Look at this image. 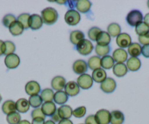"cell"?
Instances as JSON below:
<instances>
[{"instance_id":"45","label":"cell","mask_w":149,"mask_h":124,"mask_svg":"<svg viewBox=\"0 0 149 124\" xmlns=\"http://www.w3.org/2000/svg\"><path fill=\"white\" fill-rule=\"evenodd\" d=\"M85 124H98L95 115H90L85 119Z\"/></svg>"},{"instance_id":"36","label":"cell","mask_w":149,"mask_h":124,"mask_svg":"<svg viewBox=\"0 0 149 124\" xmlns=\"http://www.w3.org/2000/svg\"><path fill=\"white\" fill-rule=\"evenodd\" d=\"M21 115L16 111L7 115V121L9 124H18L21 121Z\"/></svg>"},{"instance_id":"34","label":"cell","mask_w":149,"mask_h":124,"mask_svg":"<svg viewBox=\"0 0 149 124\" xmlns=\"http://www.w3.org/2000/svg\"><path fill=\"white\" fill-rule=\"evenodd\" d=\"M29 102L30 106L32 107L33 108H38L42 105V99L40 95H34L31 96L29 99Z\"/></svg>"},{"instance_id":"42","label":"cell","mask_w":149,"mask_h":124,"mask_svg":"<svg viewBox=\"0 0 149 124\" xmlns=\"http://www.w3.org/2000/svg\"><path fill=\"white\" fill-rule=\"evenodd\" d=\"M86 113V108L84 106H81L78 107L73 110L72 115H74L77 118H81L84 117Z\"/></svg>"},{"instance_id":"40","label":"cell","mask_w":149,"mask_h":124,"mask_svg":"<svg viewBox=\"0 0 149 124\" xmlns=\"http://www.w3.org/2000/svg\"><path fill=\"white\" fill-rule=\"evenodd\" d=\"M15 21H16V18L12 14H8L2 18V24L8 28H9L11 24H13Z\"/></svg>"},{"instance_id":"26","label":"cell","mask_w":149,"mask_h":124,"mask_svg":"<svg viewBox=\"0 0 149 124\" xmlns=\"http://www.w3.org/2000/svg\"><path fill=\"white\" fill-rule=\"evenodd\" d=\"M96 42L100 45H109L111 42V37L107 32L102 31L97 36Z\"/></svg>"},{"instance_id":"55","label":"cell","mask_w":149,"mask_h":124,"mask_svg":"<svg viewBox=\"0 0 149 124\" xmlns=\"http://www.w3.org/2000/svg\"><path fill=\"white\" fill-rule=\"evenodd\" d=\"M147 5H148V8H149V1H148V2H147Z\"/></svg>"},{"instance_id":"32","label":"cell","mask_w":149,"mask_h":124,"mask_svg":"<svg viewBox=\"0 0 149 124\" xmlns=\"http://www.w3.org/2000/svg\"><path fill=\"white\" fill-rule=\"evenodd\" d=\"M142 48L140 45H139L137 42L132 43L130 46L128 47V53L130 54V56L135 57L137 58V56L141 54Z\"/></svg>"},{"instance_id":"43","label":"cell","mask_w":149,"mask_h":124,"mask_svg":"<svg viewBox=\"0 0 149 124\" xmlns=\"http://www.w3.org/2000/svg\"><path fill=\"white\" fill-rule=\"evenodd\" d=\"M31 118L32 119H35V118H42V119H45V114L42 112V109L40 107L35 108L34 109H33L32 112L31 113Z\"/></svg>"},{"instance_id":"47","label":"cell","mask_w":149,"mask_h":124,"mask_svg":"<svg viewBox=\"0 0 149 124\" xmlns=\"http://www.w3.org/2000/svg\"><path fill=\"white\" fill-rule=\"evenodd\" d=\"M51 121H54V123L56 122H60L61 121V118H60L59 115H58V112H57V109L52 115H51Z\"/></svg>"},{"instance_id":"6","label":"cell","mask_w":149,"mask_h":124,"mask_svg":"<svg viewBox=\"0 0 149 124\" xmlns=\"http://www.w3.org/2000/svg\"><path fill=\"white\" fill-rule=\"evenodd\" d=\"M100 88L102 91L107 94L113 92L116 88V82L112 78H107L100 85Z\"/></svg>"},{"instance_id":"30","label":"cell","mask_w":149,"mask_h":124,"mask_svg":"<svg viewBox=\"0 0 149 124\" xmlns=\"http://www.w3.org/2000/svg\"><path fill=\"white\" fill-rule=\"evenodd\" d=\"M114 63H115V61H114L113 57L109 55L103 56L101 58V67L103 68V69H111L115 65Z\"/></svg>"},{"instance_id":"41","label":"cell","mask_w":149,"mask_h":124,"mask_svg":"<svg viewBox=\"0 0 149 124\" xmlns=\"http://www.w3.org/2000/svg\"><path fill=\"white\" fill-rule=\"evenodd\" d=\"M101 29L98 27H92V28H90L88 32V37L90 39H91L92 41H96L97 39V36H98L99 34L101 32Z\"/></svg>"},{"instance_id":"7","label":"cell","mask_w":149,"mask_h":124,"mask_svg":"<svg viewBox=\"0 0 149 124\" xmlns=\"http://www.w3.org/2000/svg\"><path fill=\"white\" fill-rule=\"evenodd\" d=\"M96 119L98 124H110V112L104 109H101L97 111L95 114Z\"/></svg>"},{"instance_id":"10","label":"cell","mask_w":149,"mask_h":124,"mask_svg":"<svg viewBox=\"0 0 149 124\" xmlns=\"http://www.w3.org/2000/svg\"><path fill=\"white\" fill-rule=\"evenodd\" d=\"M41 91L40 84L34 80H31L27 82L25 85V91L27 94L31 96L37 95Z\"/></svg>"},{"instance_id":"13","label":"cell","mask_w":149,"mask_h":124,"mask_svg":"<svg viewBox=\"0 0 149 124\" xmlns=\"http://www.w3.org/2000/svg\"><path fill=\"white\" fill-rule=\"evenodd\" d=\"M112 57L113 58L114 61H116L117 63H124L127 61L128 53L124 49L118 48L113 51Z\"/></svg>"},{"instance_id":"37","label":"cell","mask_w":149,"mask_h":124,"mask_svg":"<svg viewBox=\"0 0 149 124\" xmlns=\"http://www.w3.org/2000/svg\"><path fill=\"white\" fill-rule=\"evenodd\" d=\"M29 20L30 15L29 13H22L18 17L17 21L21 23L24 26V29L29 28Z\"/></svg>"},{"instance_id":"56","label":"cell","mask_w":149,"mask_h":124,"mask_svg":"<svg viewBox=\"0 0 149 124\" xmlns=\"http://www.w3.org/2000/svg\"><path fill=\"white\" fill-rule=\"evenodd\" d=\"M80 124H83V123H80Z\"/></svg>"},{"instance_id":"31","label":"cell","mask_w":149,"mask_h":124,"mask_svg":"<svg viewBox=\"0 0 149 124\" xmlns=\"http://www.w3.org/2000/svg\"><path fill=\"white\" fill-rule=\"evenodd\" d=\"M121 28L116 23H112L107 26V33L110 37H118L121 34Z\"/></svg>"},{"instance_id":"39","label":"cell","mask_w":149,"mask_h":124,"mask_svg":"<svg viewBox=\"0 0 149 124\" xmlns=\"http://www.w3.org/2000/svg\"><path fill=\"white\" fill-rule=\"evenodd\" d=\"M15 51V45L11 41H5L4 46V55H8L13 54Z\"/></svg>"},{"instance_id":"24","label":"cell","mask_w":149,"mask_h":124,"mask_svg":"<svg viewBox=\"0 0 149 124\" xmlns=\"http://www.w3.org/2000/svg\"><path fill=\"white\" fill-rule=\"evenodd\" d=\"M68 95L64 91H58L54 94V101L55 103L60 105H64L68 101Z\"/></svg>"},{"instance_id":"23","label":"cell","mask_w":149,"mask_h":124,"mask_svg":"<svg viewBox=\"0 0 149 124\" xmlns=\"http://www.w3.org/2000/svg\"><path fill=\"white\" fill-rule=\"evenodd\" d=\"M15 106H16V110L18 112L21 113H26L29 111L30 108L29 102L26 99H19L15 102Z\"/></svg>"},{"instance_id":"18","label":"cell","mask_w":149,"mask_h":124,"mask_svg":"<svg viewBox=\"0 0 149 124\" xmlns=\"http://www.w3.org/2000/svg\"><path fill=\"white\" fill-rule=\"evenodd\" d=\"M91 7V2L88 0H78L75 2V8L78 12L81 13H86L89 11Z\"/></svg>"},{"instance_id":"3","label":"cell","mask_w":149,"mask_h":124,"mask_svg":"<svg viewBox=\"0 0 149 124\" xmlns=\"http://www.w3.org/2000/svg\"><path fill=\"white\" fill-rule=\"evenodd\" d=\"M64 21L68 25L76 26L81 21L80 12L75 10H69L64 15Z\"/></svg>"},{"instance_id":"35","label":"cell","mask_w":149,"mask_h":124,"mask_svg":"<svg viewBox=\"0 0 149 124\" xmlns=\"http://www.w3.org/2000/svg\"><path fill=\"white\" fill-rule=\"evenodd\" d=\"M110 48L109 45H100L97 44L95 47V52L98 56H105L110 53Z\"/></svg>"},{"instance_id":"22","label":"cell","mask_w":149,"mask_h":124,"mask_svg":"<svg viewBox=\"0 0 149 124\" xmlns=\"http://www.w3.org/2000/svg\"><path fill=\"white\" fill-rule=\"evenodd\" d=\"M41 109L45 116L51 117V115L56 111V107L55 103L52 101V102H45L42 104Z\"/></svg>"},{"instance_id":"21","label":"cell","mask_w":149,"mask_h":124,"mask_svg":"<svg viewBox=\"0 0 149 124\" xmlns=\"http://www.w3.org/2000/svg\"><path fill=\"white\" fill-rule=\"evenodd\" d=\"M140 67H141V61L138 58L131 57L127 60V67L129 70L132 72H135L140 69Z\"/></svg>"},{"instance_id":"49","label":"cell","mask_w":149,"mask_h":124,"mask_svg":"<svg viewBox=\"0 0 149 124\" xmlns=\"http://www.w3.org/2000/svg\"><path fill=\"white\" fill-rule=\"evenodd\" d=\"M4 46H5V42L0 40V56L4 55Z\"/></svg>"},{"instance_id":"17","label":"cell","mask_w":149,"mask_h":124,"mask_svg":"<svg viewBox=\"0 0 149 124\" xmlns=\"http://www.w3.org/2000/svg\"><path fill=\"white\" fill-rule=\"evenodd\" d=\"M124 122V115L119 110H113L110 112V124H123Z\"/></svg>"},{"instance_id":"46","label":"cell","mask_w":149,"mask_h":124,"mask_svg":"<svg viewBox=\"0 0 149 124\" xmlns=\"http://www.w3.org/2000/svg\"><path fill=\"white\" fill-rule=\"evenodd\" d=\"M141 53L143 54V56L146 57V58H149V45H144V46L142 48Z\"/></svg>"},{"instance_id":"20","label":"cell","mask_w":149,"mask_h":124,"mask_svg":"<svg viewBox=\"0 0 149 124\" xmlns=\"http://www.w3.org/2000/svg\"><path fill=\"white\" fill-rule=\"evenodd\" d=\"M113 72L116 77L121 78L126 75L128 72L127 65L124 63H116L113 67Z\"/></svg>"},{"instance_id":"44","label":"cell","mask_w":149,"mask_h":124,"mask_svg":"<svg viewBox=\"0 0 149 124\" xmlns=\"http://www.w3.org/2000/svg\"><path fill=\"white\" fill-rule=\"evenodd\" d=\"M139 42L142 45H149V32L145 35H142V36H139L138 37Z\"/></svg>"},{"instance_id":"11","label":"cell","mask_w":149,"mask_h":124,"mask_svg":"<svg viewBox=\"0 0 149 124\" xmlns=\"http://www.w3.org/2000/svg\"><path fill=\"white\" fill-rule=\"evenodd\" d=\"M64 91L68 95V96H75L79 94L80 87L74 81H70L67 83H66L64 87Z\"/></svg>"},{"instance_id":"50","label":"cell","mask_w":149,"mask_h":124,"mask_svg":"<svg viewBox=\"0 0 149 124\" xmlns=\"http://www.w3.org/2000/svg\"><path fill=\"white\" fill-rule=\"evenodd\" d=\"M58 124H73V123L70 119H62Z\"/></svg>"},{"instance_id":"27","label":"cell","mask_w":149,"mask_h":124,"mask_svg":"<svg viewBox=\"0 0 149 124\" xmlns=\"http://www.w3.org/2000/svg\"><path fill=\"white\" fill-rule=\"evenodd\" d=\"M88 67L94 71L101 68V58L98 55H94L88 60Z\"/></svg>"},{"instance_id":"54","label":"cell","mask_w":149,"mask_h":124,"mask_svg":"<svg viewBox=\"0 0 149 124\" xmlns=\"http://www.w3.org/2000/svg\"><path fill=\"white\" fill-rule=\"evenodd\" d=\"M2 96H1V95H0V102H2Z\"/></svg>"},{"instance_id":"25","label":"cell","mask_w":149,"mask_h":124,"mask_svg":"<svg viewBox=\"0 0 149 124\" xmlns=\"http://www.w3.org/2000/svg\"><path fill=\"white\" fill-rule=\"evenodd\" d=\"M24 28L23 25L21 23L18 22V21H15L9 27L10 32L13 36H19V35H22V33L24 32Z\"/></svg>"},{"instance_id":"8","label":"cell","mask_w":149,"mask_h":124,"mask_svg":"<svg viewBox=\"0 0 149 124\" xmlns=\"http://www.w3.org/2000/svg\"><path fill=\"white\" fill-rule=\"evenodd\" d=\"M5 64L8 69H12L18 67L20 64V58L17 54L13 53L6 55L5 58Z\"/></svg>"},{"instance_id":"2","label":"cell","mask_w":149,"mask_h":124,"mask_svg":"<svg viewBox=\"0 0 149 124\" xmlns=\"http://www.w3.org/2000/svg\"><path fill=\"white\" fill-rule=\"evenodd\" d=\"M143 19V14L140 10H131L126 17V21H127V24L132 27L137 26L138 24L142 23Z\"/></svg>"},{"instance_id":"52","label":"cell","mask_w":149,"mask_h":124,"mask_svg":"<svg viewBox=\"0 0 149 124\" xmlns=\"http://www.w3.org/2000/svg\"><path fill=\"white\" fill-rule=\"evenodd\" d=\"M18 124H31V123L29 122V121H27V120H22V121H21L19 123H18Z\"/></svg>"},{"instance_id":"38","label":"cell","mask_w":149,"mask_h":124,"mask_svg":"<svg viewBox=\"0 0 149 124\" xmlns=\"http://www.w3.org/2000/svg\"><path fill=\"white\" fill-rule=\"evenodd\" d=\"M135 32L139 36L146 35L149 32V26L146 25L144 22L140 23L135 27Z\"/></svg>"},{"instance_id":"33","label":"cell","mask_w":149,"mask_h":124,"mask_svg":"<svg viewBox=\"0 0 149 124\" xmlns=\"http://www.w3.org/2000/svg\"><path fill=\"white\" fill-rule=\"evenodd\" d=\"M40 96L42 101H44L45 102H52V100L54 99V92L51 88H45L41 91Z\"/></svg>"},{"instance_id":"9","label":"cell","mask_w":149,"mask_h":124,"mask_svg":"<svg viewBox=\"0 0 149 124\" xmlns=\"http://www.w3.org/2000/svg\"><path fill=\"white\" fill-rule=\"evenodd\" d=\"M88 64L84 60L79 59L74 62L72 65L73 72L77 75H84L88 70Z\"/></svg>"},{"instance_id":"14","label":"cell","mask_w":149,"mask_h":124,"mask_svg":"<svg viewBox=\"0 0 149 124\" xmlns=\"http://www.w3.org/2000/svg\"><path fill=\"white\" fill-rule=\"evenodd\" d=\"M43 21L40 15L37 14H33L30 15L29 28L32 30H38L42 26Z\"/></svg>"},{"instance_id":"1","label":"cell","mask_w":149,"mask_h":124,"mask_svg":"<svg viewBox=\"0 0 149 124\" xmlns=\"http://www.w3.org/2000/svg\"><path fill=\"white\" fill-rule=\"evenodd\" d=\"M41 18L42 21L47 25H53L57 21L58 14L56 10L53 8H46L41 12Z\"/></svg>"},{"instance_id":"12","label":"cell","mask_w":149,"mask_h":124,"mask_svg":"<svg viewBox=\"0 0 149 124\" xmlns=\"http://www.w3.org/2000/svg\"><path fill=\"white\" fill-rule=\"evenodd\" d=\"M116 44L122 49L127 48L132 44L131 37L127 33H121L116 37Z\"/></svg>"},{"instance_id":"28","label":"cell","mask_w":149,"mask_h":124,"mask_svg":"<svg viewBox=\"0 0 149 124\" xmlns=\"http://www.w3.org/2000/svg\"><path fill=\"white\" fill-rule=\"evenodd\" d=\"M2 112L5 115H9L16 111V106H15V102L13 100H8L5 101L2 106Z\"/></svg>"},{"instance_id":"15","label":"cell","mask_w":149,"mask_h":124,"mask_svg":"<svg viewBox=\"0 0 149 124\" xmlns=\"http://www.w3.org/2000/svg\"><path fill=\"white\" fill-rule=\"evenodd\" d=\"M66 85L65 78L61 76H56L51 80V86L55 91H62Z\"/></svg>"},{"instance_id":"4","label":"cell","mask_w":149,"mask_h":124,"mask_svg":"<svg viewBox=\"0 0 149 124\" xmlns=\"http://www.w3.org/2000/svg\"><path fill=\"white\" fill-rule=\"evenodd\" d=\"M94 45L88 39H84L76 45V50L81 55H88L92 52Z\"/></svg>"},{"instance_id":"19","label":"cell","mask_w":149,"mask_h":124,"mask_svg":"<svg viewBox=\"0 0 149 124\" xmlns=\"http://www.w3.org/2000/svg\"><path fill=\"white\" fill-rule=\"evenodd\" d=\"M84 39H85V35L81 31L75 30V31H72L70 33V40L71 43L75 46Z\"/></svg>"},{"instance_id":"53","label":"cell","mask_w":149,"mask_h":124,"mask_svg":"<svg viewBox=\"0 0 149 124\" xmlns=\"http://www.w3.org/2000/svg\"><path fill=\"white\" fill-rule=\"evenodd\" d=\"M44 124H56V123H54V121H51V120H48V121H45V123Z\"/></svg>"},{"instance_id":"48","label":"cell","mask_w":149,"mask_h":124,"mask_svg":"<svg viewBox=\"0 0 149 124\" xmlns=\"http://www.w3.org/2000/svg\"><path fill=\"white\" fill-rule=\"evenodd\" d=\"M45 123V120L42 118H35L32 119L31 124H44Z\"/></svg>"},{"instance_id":"29","label":"cell","mask_w":149,"mask_h":124,"mask_svg":"<svg viewBox=\"0 0 149 124\" xmlns=\"http://www.w3.org/2000/svg\"><path fill=\"white\" fill-rule=\"evenodd\" d=\"M107 78V74L104 69H97V70L93 71L92 72V79L93 80L95 81L96 82H102Z\"/></svg>"},{"instance_id":"51","label":"cell","mask_w":149,"mask_h":124,"mask_svg":"<svg viewBox=\"0 0 149 124\" xmlns=\"http://www.w3.org/2000/svg\"><path fill=\"white\" fill-rule=\"evenodd\" d=\"M144 23L149 26V13H147L144 17Z\"/></svg>"},{"instance_id":"5","label":"cell","mask_w":149,"mask_h":124,"mask_svg":"<svg viewBox=\"0 0 149 124\" xmlns=\"http://www.w3.org/2000/svg\"><path fill=\"white\" fill-rule=\"evenodd\" d=\"M92 77L88 74H84V75H80L77 79V84L80 88L82 89H89L93 85Z\"/></svg>"},{"instance_id":"16","label":"cell","mask_w":149,"mask_h":124,"mask_svg":"<svg viewBox=\"0 0 149 124\" xmlns=\"http://www.w3.org/2000/svg\"><path fill=\"white\" fill-rule=\"evenodd\" d=\"M57 112H58V115H59L60 118L62 119H70L72 115V109L69 105H61L60 107L57 109Z\"/></svg>"}]
</instances>
